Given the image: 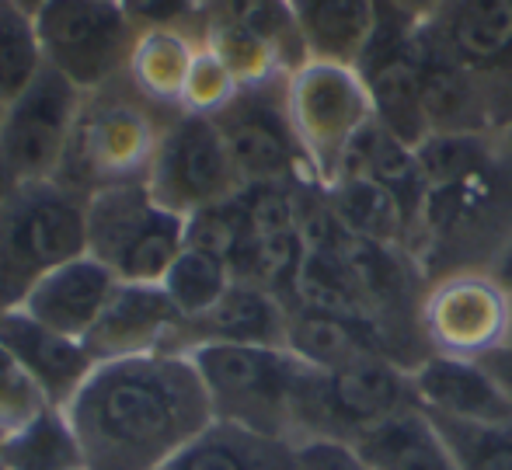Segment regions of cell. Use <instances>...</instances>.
Here are the masks:
<instances>
[{
	"mask_svg": "<svg viewBox=\"0 0 512 470\" xmlns=\"http://www.w3.org/2000/svg\"><path fill=\"white\" fill-rule=\"evenodd\" d=\"M67 415L88 470H161L213 422L185 352L98 363Z\"/></svg>",
	"mask_w": 512,
	"mask_h": 470,
	"instance_id": "6da1fadb",
	"label": "cell"
},
{
	"mask_svg": "<svg viewBox=\"0 0 512 470\" xmlns=\"http://www.w3.org/2000/svg\"><path fill=\"white\" fill-rule=\"evenodd\" d=\"M175 115L178 108L150 101L126 74L84 91L56 182L81 192L84 199L105 188L147 185L164 129Z\"/></svg>",
	"mask_w": 512,
	"mask_h": 470,
	"instance_id": "7a4b0ae2",
	"label": "cell"
},
{
	"mask_svg": "<svg viewBox=\"0 0 512 470\" xmlns=\"http://www.w3.org/2000/svg\"><path fill=\"white\" fill-rule=\"evenodd\" d=\"M88 255V199L74 188L21 182L0 202V310L21 307L32 286Z\"/></svg>",
	"mask_w": 512,
	"mask_h": 470,
	"instance_id": "3957f363",
	"label": "cell"
},
{
	"mask_svg": "<svg viewBox=\"0 0 512 470\" xmlns=\"http://www.w3.org/2000/svg\"><path fill=\"white\" fill-rule=\"evenodd\" d=\"M185 356L199 370L213 422H230L293 443V390L304 363L290 349L199 345Z\"/></svg>",
	"mask_w": 512,
	"mask_h": 470,
	"instance_id": "277c9868",
	"label": "cell"
},
{
	"mask_svg": "<svg viewBox=\"0 0 512 470\" xmlns=\"http://www.w3.org/2000/svg\"><path fill=\"white\" fill-rule=\"evenodd\" d=\"M408 404H415L411 376L391 359H370L331 373L310 370L304 363L293 390V443L304 439L352 443Z\"/></svg>",
	"mask_w": 512,
	"mask_h": 470,
	"instance_id": "5b68a950",
	"label": "cell"
},
{
	"mask_svg": "<svg viewBox=\"0 0 512 470\" xmlns=\"http://www.w3.org/2000/svg\"><path fill=\"white\" fill-rule=\"evenodd\" d=\"M185 251V216L164 209L147 185L88 195V255L119 282H164Z\"/></svg>",
	"mask_w": 512,
	"mask_h": 470,
	"instance_id": "8992f818",
	"label": "cell"
},
{
	"mask_svg": "<svg viewBox=\"0 0 512 470\" xmlns=\"http://www.w3.org/2000/svg\"><path fill=\"white\" fill-rule=\"evenodd\" d=\"M286 101L310 175L317 185H331L338 178L345 150L377 119L363 77L356 67L307 60L286 81Z\"/></svg>",
	"mask_w": 512,
	"mask_h": 470,
	"instance_id": "52a82bcc",
	"label": "cell"
},
{
	"mask_svg": "<svg viewBox=\"0 0 512 470\" xmlns=\"http://www.w3.org/2000/svg\"><path fill=\"white\" fill-rule=\"evenodd\" d=\"M46 67L77 91H95L129 70L136 32L119 0H46L35 11Z\"/></svg>",
	"mask_w": 512,
	"mask_h": 470,
	"instance_id": "ba28073f",
	"label": "cell"
},
{
	"mask_svg": "<svg viewBox=\"0 0 512 470\" xmlns=\"http://www.w3.org/2000/svg\"><path fill=\"white\" fill-rule=\"evenodd\" d=\"M429 49L460 67L485 94L502 136L512 129V0H446L418 25Z\"/></svg>",
	"mask_w": 512,
	"mask_h": 470,
	"instance_id": "9c48e42d",
	"label": "cell"
},
{
	"mask_svg": "<svg viewBox=\"0 0 512 470\" xmlns=\"http://www.w3.org/2000/svg\"><path fill=\"white\" fill-rule=\"evenodd\" d=\"M286 81H290V74L248 84L234 94L227 108L213 115L244 185L314 182L290 119Z\"/></svg>",
	"mask_w": 512,
	"mask_h": 470,
	"instance_id": "30bf717a",
	"label": "cell"
},
{
	"mask_svg": "<svg viewBox=\"0 0 512 470\" xmlns=\"http://www.w3.org/2000/svg\"><path fill=\"white\" fill-rule=\"evenodd\" d=\"M418 331L429 356L478 363L509 342V289L488 269H460L425 286Z\"/></svg>",
	"mask_w": 512,
	"mask_h": 470,
	"instance_id": "8fae6325",
	"label": "cell"
},
{
	"mask_svg": "<svg viewBox=\"0 0 512 470\" xmlns=\"http://www.w3.org/2000/svg\"><path fill=\"white\" fill-rule=\"evenodd\" d=\"M147 188L164 209L189 220L199 209L234 199L244 182L216 122L209 115L178 112L164 129Z\"/></svg>",
	"mask_w": 512,
	"mask_h": 470,
	"instance_id": "7c38bea8",
	"label": "cell"
},
{
	"mask_svg": "<svg viewBox=\"0 0 512 470\" xmlns=\"http://www.w3.org/2000/svg\"><path fill=\"white\" fill-rule=\"evenodd\" d=\"M373 101L377 122L405 140L408 147H422L429 140L425 119V74L422 49H418V21L380 0L377 28L356 63Z\"/></svg>",
	"mask_w": 512,
	"mask_h": 470,
	"instance_id": "4fadbf2b",
	"label": "cell"
},
{
	"mask_svg": "<svg viewBox=\"0 0 512 470\" xmlns=\"http://www.w3.org/2000/svg\"><path fill=\"white\" fill-rule=\"evenodd\" d=\"M84 91L46 67L25 94L7 105L0 129V157L21 182H49L60 175Z\"/></svg>",
	"mask_w": 512,
	"mask_h": 470,
	"instance_id": "5bb4252c",
	"label": "cell"
},
{
	"mask_svg": "<svg viewBox=\"0 0 512 470\" xmlns=\"http://www.w3.org/2000/svg\"><path fill=\"white\" fill-rule=\"evenodd\" d=\"M0 345L25 370L49 408L67 411L84 390V383L91 380V373L98 370V359L81 338L46 328L21 307L0 310Z\"/></svg>",
	"mask_w": 512,
	"mask_h": 470,
	"instance_id": "9a60e30c",
	"label": "cell"
},
{
	"mask_svg": "<svg viewBox=\"0 0 512 470\" xmlns=\"http://www.w3.org/2000/svg\"><path fill=\"white\" fill-rule=\"evenodd\" d=\"M182 321L185 317L178 314L161 282H119L84 345L98 363L157 356L175 349Z\"/></svg>",
	"mask_w": 512,
	"mask_h": 470,
	"instance_id": "2e32d148",
	"label": "cell"
},
{
	"mask_svg": "<svg viewBox=\"0 0 512 470\" xmlns=\"http://www.w3.org/2000/svg\"><path fill=\"white\" fill-rule=\"evenodd\" d=\"M290 303L255 282L234 279L206 314L182 321L171 352H192L199 345H272L286 349Z\"/></svg>",
	"mask_w": 512,
	"mask_h": 470,
	"instance_id": "e0dca14e",
	"label": "cell"
},
{
	"mask_svg": "<svg viewBox=\"0 0 512 470\" xmlns=\"http://www.w3.org/2000/svg\"><path fill=\"white\" fill-rule=\"evenodd\" d=\"M411 376V394L422 411L446 422H512V404L481 363L450 356H425Z\"/></svg>",
	"mask_w": 512,
	"mask_h": 470,
	"instance_id": "ac0fdd59",
	"label": "cell"
},
{
	"mask_svg": "<svg viewBox=\"0 0 512 470\" xmlns=\"http://www.w3.org/2000/svg\"><path fill=\"white\" fill-rule=\"evenodd\" d=\"M115 289H119V279L98 258L81 255L35 282L32 293L21 300V310L46 328L84 342L98 317L105 314Z\"/></svg>",
	"mask_w": 512,
	"mask_h": 470,
	"instance_id": "d6986e66",
	"label": "cell"
},
{
	"mask_svg": "<svg viewBox=\"0 0 512 470\" xmlns=\"http://www.w3.org/2000/svg\"><path fill=\"white\" fill-rule=\"evenodd\" d=\"M286 349L307 363L310 370H349V366L370 363V359H391L398 363L380 335L377 324L356 321V317L321 314V310L290 307V335Z\"/></svg>",
	"mask_w": 512,
	"mask_h": 470,
	"instance_id": "ffe728a7",
	"label": "cell"
},
{
	"mask_svg": "<svg viewBox=\"0 0 512 470\" xmlns=\"http://www.w3.org/2000/svg\"><path fill=\"white\" fill-rule=\"evenodd\" d=\"M349 446L373 470H460L446 436L418 404H408L387 422L373 425Z\"/></svg>",
	"mask_w": 512,
	"mask_h": 470,
	"instance_id": "44dd1931",
	"label": "cell"
},
{
	"mask_svg": "<svg viewBox=\"0 0 512 470\" xmlns=\"http://www.w3.org/2000/svg\"><path fill=\"white\" fill-rule=\"evenodd\" d=\"M307 60L356 67L377 28L380 0H290Z\"/></svg>",
	"mask_w": 512,
	"mask_h": 470,
	"instance_id": "7402d4cb",
	"label": "cell"
},
{
	"mask_svg": "<svg viewBox=\"0 0 512 470\" xmlns=\"http://www.w3.org/2000/svg\"><path fill=\"white\" fill-rule=\"evenodd\" d=\"M161 470H297V443L230 422H209Z\"/></svg>",
	"mask_w": 512,
	"mask_h": 470,
	"instance_id": "603a6c76",
	"label": "cell"
},
{
	"mask_svg": "<svg viewBox=\"0 0 512 470\" xmlns=\"http://www.w3.org/2000/svg\"><path fill=\"white\" fill-rule=\"evenodd\" d=\"M422 49V74H425V119L432 133H499L492 122L485 94L478 84L453 67L446 56L429 49L418 35Z\"/></svg>",
	"mask_w": 512,
	"mask_h": 470,
	"instance_id": "cb8c5ba5",
	"label": "cell"
},
{
	"mask_svg": "<svg viewBox=\"0 0 512 470\" xmlns=\"http://www.w3.org/2000/svg\"><path fill=\"white\" fill-rule=\"evenodd\" d=\"M321 188L328 195L331 213L349 234L387 248H405L411 255V220L391 188L373 178H338Z\"/></svg>",
	"mask_w": 512,
	"mask_h": 470,
	"instance_id": "d4e9b609",
	"label": "cell"
},
{
	"mask_svg": "<svg viewBox=\"0 0 512 470\" xmlns=\"http://www.w3.org/2000/svg\"><path fill=\"white\" fill-rule=\"evenodd\" d=\"M196 53H199V42L192 39V35L168 32V28L140 32L126 77L147 94L150 101L182 112L185 81H189Z\"/></svg>",
	"mask_w": 512,
	"mask_h": 470,
	"instance_id": "484cf974",
	"label": "cell"
},
{
	"mask_svg": "<svg viewBox=\"0 0 512 470\" xmlns=\"http://www.w3.org/2000/svg\"><path fill=\"white\" fill-rule=\"evenodd\" d=\"M0 464L7 470H88L81 439L63 408H42L32 422L7 432Z\"/></svg>",
	"mask_w": 512,
	"mask_h": 470,
	"instance_id": "4316f807",
	"label": "cell"
},
{
	"mask_svg": "<svg viewBox=\"0 0 512 470\" xmlns=\"http://www.w3.org/2000/svg\"><path fill=\"white\" fill-rule=\"evenodd\" d=\"M206 21H223V25L244 28L265 39L290 74L307 63V49L290 0H206Z\"/></svg>",
	"mask_w": 512,
	"mask_h": 470,
	"instance_id": "83f0119b",
	"label": "cell"
},
{
	"mask_svg": "<svg viewBox=\"0 0 512 470\" xmlns=\"http://www.w3.org/2000/svg\"><path fill=\"white\" fill-rule=\"evenodd\" d=\"M46 70L35 14L14 0H0V101L11 105Z\"/></svg>",
	"mask_w": 512,
	"mask_h": 470,
	"instance_id": "f1b7e54d",
	"label": "cell"
},
{
	"mask_svg": "<svg viewBox=\"0 0 512 470\" xmlns=\"http://www.w3.org/2000/svg\"><path fill=\"white\" fill-rule=\"evenodd\" d=\"M230 282H234V272H230L227 262H220V258L185 244V251L175 258V265L168 269L161 286H164V293L171 296V303L178 307V314H182L185 321H192V317L206 314V310L227 293Z\"/></svg>",
	"mask_w": 512,
	"mask_h": 470,
	"instance_id": "f546056e",
	"label": "cell"
},
{
	"mask_svg": "<svg viewBox=\"0 0 512 470\" xmlns=\"http://www.w3.org/2000/svg\"><path fill=\"white\" fill-rule=\"evenodd\" d=\"M203 46L213 49V53L227 63V70L237 77V84H241V88L290 74L269 42L258 39V35H251V32H244V28L223 25V21H206Z\"/></svg>",
	"mask_w": 512,
	"mask_h": 470,
	"instance_id": "4dcf8cb0",
	"label": "cell"
},
{
	"mask_svg": "<svg viewBox=\"0 0 512 470\" xmlns=\"http://www.w3.org/2000/svg\"><path fill=\"white\" fill-rule=\"evenodd\" d=\"M244 241H248V213H244L241 192L234 199L199 209V213H192L185 220V244L196 251H206V255L220 258L227 265H234Z\"/></svg>",
	"mask_w": 512,
	"mask_h": 470,
	"instance_id": "1f68e13d",
	"label": "cell"
},
{
	"mask_svg": "<svg viewBox=\"0 0 512 470\" xmlns=\"http://www.w3.org/2000/svg\"><path fill=\"white\" fill-rule=\"evenodd\" d=\"M450 443L460 470H512V422H446L432 418Z\"/></svg>",
	"mask_w": 512,
	"mask_h": 470,
	"instance_id": "d6a6232c",
	"label": "cell"
},
{
	"mask_svg": "<svg viewBox=\"0 0 512 470\" xmlns=\"http://www.w3.org/2000/svg\"><path fill=\"white\" fill-rule=\"evenodd\" d=\"M241 91L237 77L227 70V63L213 53V49L199 46L196 60H192L189 81H185L182 94V112L192 115H209L213 119L220 108H227L234 101V94Z\"/></svg>",
	"mask_w": 512,
	"mask_h": 470,
	"instance_id": "836d02e7",
	"label": "cell"
},
{
	"mask_svg": "<svg viewBox=\"0 0 512 470\" xmlns=\"http://www.w3.org/2000/svg\"><path fill=\"white\" fill-rule=\"evenodd\" d=\"M126 11L129 25L136 32H154V28H168V32H182L203 46L206 35V0H119Z\"/></svg>",
	"mask_w": 512,
	"mask_h": 470,
	"instance_id": "e575fe53",
	"label": "cell"
},
{
	"mask_svg": "<svg viewBox=\"0 0 512 470\" xmlns=\"http://www.w3.org/2000/svg\"><path fill=\"white\" fill-rule=\"evenodd\" d=\"M42 408H49L46 397L35 390V383L28 380L25 370L7 356V349L0 345V429L14 432L25 422H32Z\"/></svg>",
	"mask_w": 512,
	"mask_h": 470,
	"instance_id": "d590c367",
	"label": "cell"
},
{
	"mask_svg": "<svg viewBox=\"0 0 512 470\" xmlns=\"http://www.w3.org/2000/svg\"><path fill=\"white\" fill-rule=\"evenodd\" d=\"M297 470H373V467L349 443L304 439V443H297Z\"/></svg>",
	"mask_w": 512,
	"mask_h": 470,
	"instance_id": "8d00e7d4",
	"label": "cell"
},
{
	"mask_svg": "<svg viewBox=\"0 0 512 470\" xmlns=\"http://www.w3.org/2000/svg\"><path fill=\"white\" fill-rule=\"evenodd\" d=\"M485 366V373L499 383V390L506 394V401L512 404V345H502V349L488 352L485 359H478Z\"/></svg>",
	"mask_w": 512,
	"mask_h": 470,
	"instance_id": "74e56055",
	"label": "cell"
},
{
	"mask_svg": "<svg viewBox=\"0 0 512 470\" xmlns=\"http://www.w3.org/2000/svg\"><path fill=\"white\" fill-rule=\"evenodd\" d=\"M387 7H394V11H401L405 18L418 21V25H425V21H432L439 11H443L446 0H384Z\"/></svg>",
	"mask_w": 512,
	"mask_h": 470,
	"instance_id": "f35d334b",
	"label": "cell"
},
{
	"mask_svg": "<svg viewBox=\"0 0 512 470\" xmlns=\"http://www.w3.org/2000/svg\"><path fill=\"white\" fill-rule=\"evenodd\" d=\"M488 272H492L495 279L502 282V286L512 293V227H509V234L502 237V244H499V251H495V258L488 262Z\"/></svg>",
	"mask_w": 512,
	"mask_h": 470,
	"instance_id": "ab89813d",
	"label": "cell"
},
{
	"mask_svg": "<svg viewBox=\"0 0 512 470\" xmlns=\"http://www.w3.org/2000/svg\"><path fill=\"white\" fill-rule=\"evenodd\" d=\"M14 185H18V178L11 175V168L4 164V157H0V202L7 199V195L14 192Z\"/></svg>",
	"mask_w": 512,
	"mask_h": 470,
	"instance_id": "60d3db41",
	"label": "cell"
},
{
	"mask_svg": "<svg viewBox=\"0 0 512 470\" xmlns=\"http://www.w3.org/2000/svg\"><path fill=\"white\" fill-rule=\"evenodd\" d=\"M14 4H18V7H25L28 14H35V11H39L42 4H46V0H14Z\"/></svg>",
	"mask_w": 512,
	"mask_h": 470,
	"instance_id": "b9f144b4",
	"label": "cell"
},
{
	"mask_svg": "<svg viewBox=\"0 0 512 470\" xmlns=\"http://www.w3.org/2000/svg\"><path fill=\"white\" fill-rule=\"evenodd\" d=\"M506 345H512V293H509V342Z\"/></svg>",
	"mask_w": 512,
	"mask_h": 470,
	"instance_id": "7bdbcfd3",
	"label": "cell"
},
{
	"mask_svg": "<svg viewBox=\"0 0 512 470\" xmlns=\"http://www.w3.org/2000/svg\"><path fill=\"white\" fill-rule=\"evenodd\" d=\"M4 112H7V105L0 101V129H4Z\"/></svg>",
	"mask_w": 512,
	"mask_h": 470,
	"instance_id": "ee69618b",
	"label": "cell"
},
{
	"mask_svg": "<svg viewBox=\"0 0 512 470\" xmlns=\"http://www.w3.org/2000/svg\"><path fill=\"white\" fill-rule=\"evenodd\" d=\"M506 140H509V154H512V129H509V133H506Z\"/></svg>",
	"mask_w": 512,
	"mask_h": 470,
	"instance_id": "f6af8a7d",
	"label": "cell"
},
{
	"mask_svg": "<svg viewBox=\"0 0 512 470\" xmlns=\"http://www.w3.org/2000/svg\"><path fill=\"white\" fill-rule=\"evenodd\" d=\"M4 436H7V432H4V429H0V443H4Z\"/></svg>",
	"mask_w": 512,
	"mask_h": 470,
	"instance_id": "bcb514c9",
	"label": "cell"
},
{
	"mask_svg": "<svg viewBox=\"0 0 512 470\" xmlns=\"http://www.w3.org/2000/svg\"><path fill=\"white\" fill-rule=\"evenodd\" d=\"M0 470H7V467H4V464H0Z\"/></svg>",
	"mask_w": 512,
	"mask_h": 470,
	"instance_id": "7dc6e473",
	"label": "cell"
}]
</instances>
